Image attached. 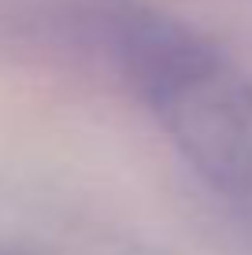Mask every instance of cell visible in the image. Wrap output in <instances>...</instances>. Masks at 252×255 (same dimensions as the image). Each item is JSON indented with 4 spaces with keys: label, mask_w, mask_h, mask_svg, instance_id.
<instances>
[{
    "label": "cell",
    "mask_w": 252,
    "mask_h": 255,
    "mask_svg": "<svg viewBox=\"0 0 252 255\" xmlns=\"http://www.w3.org/2000/svg\"><path fill=\"white\" fill-rule=\"evenodd\" d=\"M130 89L215 189L252 192V78L175 15L123 4L108 22Z\"/></svg>",
    "instance_id": "obj_1"
}]
</instances>
